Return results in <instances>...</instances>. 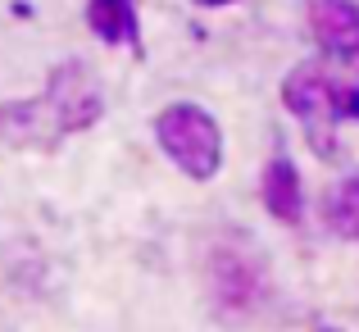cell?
Here are the masks:
<instances>
[{
  "label": "cell",
  "mask_w": 359,
  "mask_h": 332,
  "mask_svg": "<svg viewBox=\"0 0 359 332\" xmlns=\"http://www.w3.org/2000/svg\"><path fill=\"white\" fill-rule=\"evenodd\" d=\"M105 114V91L87 73V64L69 60L50 73L36 100H5L0 105V137L18 150H50L55 141L87 132Z\"/></svg>",
  "instance_id": "obj_1"
},
{
  "label": "cell",
  "mask_w": 359,
  "mask_h": 332,
  "mask_svg": "<svg viewBox=\"0 0 359 332\" xmlns=\"http://www.w3.org/2000/svg\"><path fill=\"white\" fill-rule=\"evenodd\" d=\"M155 141L164 159L191 182H214L223 168V128L205 105L177 100L155 114Z\"/></svg>",
  "instance_id": "obj_2"
},
{
  "label": "cell",
  "mask_w": 359,
  "mask_h": 332,
  "mask_svg": "<svg viewBox=\"0 0 359 332\" xmlns=\"http://www.w3.org/2000/svg\"><path fill=\"white\" fill-rule=\"evenodd\" d=\"M210 291L223 314H250V310H259L264 291H269V269H264V260L255 251H245V241L214 246L210 251Z\"/></svg>",
  "instance_id": "obj_3"
},
{
  "label": "cell",
  "mask_w": 359,
  "mask_h": 332,
  "mask_svg": "<svg viewBox=\"0 0 359 332\" xmlns=\"http://www.w3.org/2000/svg\"><path fill=\"white\" fill-rule=\"evenodd\" d=\"M337 82L318 69H296L282 82V105L296 114V123L305 128L314 155L332 159L337 155V105H332Z\"/></svg>",
  "instance_id": "obj_4"
},
{
  "label": "cell",
  "mask_w": 359,
  "mask_h": 332,
  "mask_svg": "<svg viewBox=\"0 0 359 332\" xmlns=\"http://www.w3.org/2000/svg\"><path fill=\"white\" fill-rule=\"evenodd\" d=\"M259 201L269 210V219L296 227L305 219V182H300V168L291 164V155H273L259 173Z\"/></svg>",
  "instance_id": "obj_5"
},
{
  "label": "cell",
  "mask_w": 359,
  "mask_h": 332,
  "mask_svg": "<svg viewBox=\"0 0 359 332\" xmlns=\"http://www.w3.org/2000/svg\"><path fill=\"white\" fill-rule=\"evenodd\" d=\"M309 32L337 60L359 55V5L351 0H309Z\"/></svg>",
  "instance_id": "obj_6"
},
{
  "label": "cell",
  "mask_w": 359,
  "mask_h": 332,
  "mask_svg": "<svg viewBox=\"0 0 359 332\" xmlns=\"http://www.w3.org/2000/svg\"><path fill=\"white\" fill-rule=\"evenodd\" d=\"M87 27L105 46L141 51V14L137 0H87Z\"/></svg>",
  "instance_id": "obj_7"
},
{
  "label": "cell",
  "mask_w": 359,
  "mask_h": 332,
  "mask_svg": "<svg viewBox=\"0 0 359 332\" xmlns=\"http://www.w3.org/2000/svg\"><path fill=\"white\" fill-rule=\"evenodd\" d=\"M323 223L332 237H341V241H355L359 246V173L346 178V182H337L332 192H327L323 201Z\"/></svg>",
  "instance_id": "obj_8"
},
{
  "label": "cell",
  "mask_w": 359,
  "mask_h": 332,
  "mask_svg": "<svg viewBox=\"0 0 359 332\" xmlns=\"http://www.w3.org/2000/svg\"><path fill=\"white\" fill-rule=\"evenodd\" d=\"M332 105H337V123H355L359 119V82H337Z\"/></svg>",
  "instance_id": "obj_9"
},
{
  "label": "cell",
  "mask_w": 359,
  "mask_h": 332,
  "mask_svg": "<svg viewBox=\"0 0 359 332\" xmlns=\"http://www.w3.org/2000/svg\"><path fill=\"white\" fill-rule=\"evenodd\" d=\"M201 9H223V5H237V0H196Z\"/></svg>",
  "instance_id": "obj_10"
},
{
  "label": "cell",
  "mask_w": 359,
  "mask_h": 332,
  "mask_svg": "<svg viewBox=\"0 0 359 332\" xmlns=\"http://www.w3.org/2000/svg\"><path fill=\"white\" fill-rule=\"evenodd\" d=\"M314 332H341V328H332V324H323V328H314Z\"/></svg>",
  "instance_id": "obj_11"
}]
</instances>
